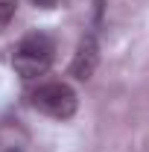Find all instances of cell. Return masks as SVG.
Segmentation results:
<instances>
[{
	"label": "cell",
	"instance_id": "cell-1",
	"mask_svg": "<svg viewBox=\"0 0 149 152\" xmlns=\"http://www.w3.org/2000/svg\"><path fill=\"white\" fill-rule=\"evenodd\" d=\"M53 58H56V41L47 32H29L18 41L12 64H15V73L20 79H35V76L50 70Z\"/></svg>",
	"mask_w": 149,
	"mask_h": 152
},
{
	"label": "cell",
	"instance_id": "cell-2",
	"mask_svg": "<svg viewBox=\"0 0 149 152\" xmlns=\"http://www.w3.org/2000/svg\"><path fill=\"white\" fill-rule=\"evenodd\" d=\"M32 105L53 120H70L79 108V96L67 82H44L32 91Z\"/></svg>",
	"mask_w": 149,
	"mask_h": 152
},
{
	"label": "cell",
	"instance_id": "cell-3",
	"mask_svg": "<svg viewBox=\"0 0 149 152\" xmlns=\"http://www.w3.org/2000/svg\"><path fill=\"white\" fill-rule=\"evenodd\" d=\"M99 64V44H96V35L88 32V35L79 38V47L73 53V61H70V76L79 79V82H88Z\"/></svg>",
	"mask_w": 149,
	"mask_h": 152
},
{
	"label": "cell",
	"instance_id": "cell-4",
	"mask_svg": "<svg viewBox=\"0 0 149 152\" xmlns=\"http://www.w3.org/2000/svg\"><path fill=\"white\" fill-rule=\"evenodd\" d=\"M18 12V0H0V29H6Z\"/></svg>",
	"mask_w": 149,
	"mask_h": 152
},
{
	"label": "cell",
	"instance_id": "cell-5",
	"mask_svg": "<svg viewBox=\"0 0 149 152\" xmlns=\"http://www.w3.org/2000/svg\"><path fill=\"white\" fill-rule=\"evenodd\" d=\"M32 6H38V9H56L61 0H29Z\"/></svg>",
	"mask_w": 149,
	"mask_h": 152
},
{
	"label": "cell",
	"instance_id": "cell-6",
	"mask_svg": "<svg viewBox=\"0 0 149 152\" xmlns=\"http://www.w3.org/2000/svg\"><path fill=\"white\" fill-rule=\"evenodd\" d=\"M9 152H20V149H9Z\"/></svg>",
	"mask_w": 149,
	"mask_h": 152
}]
</instances>
